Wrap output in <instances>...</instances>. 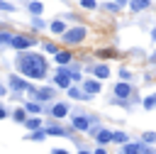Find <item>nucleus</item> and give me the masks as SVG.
Wrapping results in <instances>:
<instances>
[{"label":"nucleus","instance_id":"1","mask_svg":"<svg viewBox=\"0 0 156 154\" xmlns=\"http://www.w3.org/2000/svg\"><path fill=\"white\" fill-rule=\"evenodd\" d=\"M17 66H20V73L27 78H41L46 73V61L39 54H22L17 59Z\"/></svg>","mask_w":156,"mask_h":154},{"label":"nucleus","instance_id":"2","mask_svg":"<svg viewBox=\"0 0 156 154\" xmlns=\"http://www.w3.org/2000/svg\"><path fill=\"white\" fill-rule=\"evenodd\" d=\"M83 37H85V27H73V29L63 32V39H66L68 44H76V42H80Z\"/></svg>","mask_w":156,"mask_h":154},{"label":"nucleus","instance_id":"3","mask_svg":"<svg viewBox=\"0 0 156 154\" xmlns=\"http://www.w3.org/2000/svg\"><path fill=\"white\" fill-rule=\"evenodd\" d=\"M56 86H58V88H68V86H71V73H68V68H58V71H56Z\"/></svg>","mask_w":156,"mask_h":154},{"label":"nucleus","instance_id":"4","mask_svg":"<svg viewBox=\"0 0 156 154\" xmlns=\"http://www.w3.org/2000/svg\"><path fill=\"white\" fill-rule=\"evenodd\" d=\"M15 49H27V46H32L34 42L29 39V37H12V42H10Z\"/></svg>","mask_w":156,"mask_h":154},{"label":"nucleus","instance_id":"5","mask_svg":"<svg viewBox=\"0 0 156 154\" xmlns=\"http://www.w3.org/2000/svg\"><path fill=\"white\" fill-rule=\"evenodd\" d=\"M10 86L15 88V90H27V88H32L24 78H20V76H10Z\"/></svg>","mask_w":156,"mask_h":154},{"label":"nucleus","instance_id":"6","mask_svg":"<svg viewBox=\"0 0 156 154\" xmlns=\"http://www.w3.org/2000/svg\"><path fill=\"white\" fill-rule=\"evenodd\" d=\"M129 93H132V86H129V83H117V86H115V95H117V98H127Z\"/></svg>","mask_w":156,"mask_h":154},{"label":"nucleus","instance_id":"7","mask_svg":"<svg viewBox=\"0 0 156 154\" xmlns=\"http://www.w3.org/2000/svg\"><path fill=\"white\" fill-rule=\"evenodd\" d=\"M66 112H68V105H66V103H56V105L51 108V115H54V117H63Z\"/></svg>","mask_w":156,"mask_h":154},{"label":"nucleus","instance_id":"8","mask_svg":"<svg viewBox=\"0 0 156 154\" xmlns=\"http://www.w3.org/2000/svg\"><path fill=\"white\" fill-rule=\"evenodd\" d=\"M95 137H98V142H100V144H107L110 139H115V134H112V132H107V130H98V132H95Z\"/></svg>","mask_w":156,"mask_h":154},{"label":"nucleus","instance_id":"9","mask_svg":"<svg viewBox=\"0 0 156 154\" xmlns=\"http://www.w3.org/2000/svg\"><path fill=\"white\" fill-rule=\"evenodd\" d=\"M83 88H85V93H88V95L100 93V83H98V81H85V83H83Z\"/></svg>","mask_w":156,"mask_h":154},{"label":"nucleus","instance_id":"10","mask_svg":"<svg viewBox=\"0 0 156 154\" xmlns=\"http://www.w3.org/2000/svg\"><path fill=\"white\" fill-rule=\"evenodd\" d=\"M149 5H151V0H132V2H129V7H132L134 12H136V10H144V7H149Z\"/></svg>","mask_w":156,"mask_h":154},{"label":"nucleus","instance_id":"11","mask_svg":"<svg viewBox=\"0 0 156 154\" xmlns=\"http://www.w3.org/2000/svg\"><path fill=\"white\" fill-rule=\"evenodd\" d=\"M93 73H95L98 78H107V76H110V68L100 64V66H95V68H93Z\"/></svg>","mask_w":156,"mask_h":154},{"label":"nucleus","instance_id":"12","mask_svg":"<svg viewBox=\"0 0 156 154\" xmlns=\"http://www.w3.org/2000/svg\"><path fill=\"white\" fill-rule=\"evenodd\" d=\"M37 98H39V100H49V98H54V88H41V90H37Z\"/></svg>","mask_w":156,"mask_h":154},{"label":"nucleus","instance_id":"13","mask_svg":"<svg viewBox=\"0 0 156 154\" xmlns=\"http://www.w3.org/2000/svg\"><path fill=\"white\" fill-rule=\"evenodd\" d=\"M51 32H54V34H63V32H66V24H63L61 20H56V22H51Z\"/></svg>","mask_w":156,"mask_h":154},{"label":"nucleus","instance_id":"14","mask_svg":"<svg viewBox=\"0 0 156 154\" xmlns=\"http://www.w3.org/2000/svg\"><path fill=\"white\" fill-rule=\"evenodd\" d=\"M73 127H76V130H88V120L76 115V117H73Z\"/></svg>","mask_w":156,"mask_h":154},{"label":"nucleus","instance_id":"15","mask_svg":"<svg viewBox=\"0 0 156 154\" xmlns=\"http://www.w3.org/2000/svg\"><path fill=\"white\" fill-rule=\"evenodd\" d=\"M139 152H141V144H132V142L124 144V154H139Z\"/></svg>","mask_w":156,"mask_h":154},{"label":"nucleus","instance_id":"16","mask_svg":"<svg viewBox=\"0 0 156 154\" xmlns=\"http://www.w3.org/2000/svg\"><path fill=\"white\" fill-rule=\"evenodd\" d=\"M41 10H44L41 2H29V12H32V15H41Z\"/></svg>","mask_w":156,"mask_h":154},{"label":"nucleus","instance_id":"17","mask_svg":"<svg viewBox=\"0 0 156 154\" xmlns=\"http://www.w3.org/2000/svg\"><path fill=\"white\" fill-rule=\"evenodd\" d=\"M68 61H71V54H68V51L56 54V64H68Z\"/></svg>","mask_w":156,"mask_h":154},{"label":"nucleus","instance_id":"18","mask_svg":"<svg viewBox=\"0 0 156 154\" xmlns=\"http://www.w3.org/2000/svg\"><path fill=\"white\" fill-rule=\"evenodd\" d=\"M24 125H27L29 130H39V127H41V120H37V117H32V120H24Z\"/></svg>","mask_w":156,"mask_h":154},{"label":"nucleus","instance_id":"19","mask_svg":"<svg viewBox=\"0 0 156 154\" xmlns=\"http://www.w3.org/2000/svg\"><path fill=\"white\" fill-rule=\"evenodd\" d=\"M24 108H27L29 112H34V115H37V112H41V105H39V103H27Z\"/></svg>","mask_w":156,"mask_h":154},{"label":"nucleus","instance_id":"20","mask_svg":"<svg viewBox=\"0 0 156 154\" xmlns=\"http://www.w3.org/2000/svg\"><path fill=\"white\" fill-rule=\"evenodd\" d=\"M46 134H58V137H63L66 132H63L61 127H49V130H46Z\"/></svg>","mask_w":156,"mask_h":154},{"label":"nucleus","instance_id":"21","mask_svg":"<svg viewBox=\"0 0 156 154\" xmlns=\"http://www.w3.org/2000/svg\"><path fill=\"white\" fill-rule=\"evenodd\" d=\"M80 5H83V7H88V10L98 7V2H95V0H80Z\"/></svg>","mask_w":156,"mask_h":154},{"label":"nucleus","instance_id":"22","mask_svg":"<svg viewBox=\"0 0 156 154\" xmlns=\"http://www.w3.org/2000/svg\"><path fill=\"white\" fill-rule=\"evenodd\" d=\"M68 93H71V98H85V93H80L76 88H68Z\"/></svg>","mask_w":156,"mask_h":154},{"label":"nucleus","instance_id":"23","mask_svg":"<svg viewBox=\"0 0 156 154\" xmlns=\"http://www.w3.org/2000/svg\"><path fill=\"white\" fill-rule=\"evenodd\" d=\"M154 105H156V95H151V98L144 100V108H154Z\"/></svg>","mask_w":156,"mask_h":154},{"label":"nucleus","instance_id":"24","mask_svg":"<svg viewBox=\"0 0 156 154\" xmlns=\"http://www.w3.org/2000/svg\"><path fill=\"white\" fill-rule=\"evenodd\" d=\"M105 10H110V12H117V10H119V2H117V5H115V2H107V5H105Z\"/></svg>","mask_w":156,"mask_h":154},{"label":"nucleus","instance_id":"25","mask_svg":"<svg viewBox=\"0 0 156 154\" xmlns=\"http://www.w3.org/2000/svg\"><path fill=\"white\" fill-rule=\"evenodd\" d=\"M29 139H44V132H37V130H32V134H29Z\"/></svg>","mask_w":156,"mask_h":154},{"label":"nucleus","instance_id":"26","mask_svg":"<svg viewBox=\"0 0 156 154\" xmlns=\"http://www.w3.org/2000/svg\"><path fill=\"white\" fill-rule=\"evenodd\" d=\"M115 142H127V134L124 132H115Z\"/></svg>","mask_w":156,"mask_h":154},{"label":"nucleus","instance_id":"27","mask_svg":"<svg viewBox=\"0 0 156 154\" xmlns=\"http://www.w3.org/2000/svg\"><path fill=\"white\" fill-rule=\"evenodd\" d=\"M0 10H5V12H12V10H15V7H12V5H10V2H2V0H0Z\"/></svg>","mask_w":156,"mask_h":154},{"label":"nucleus","instance_id":"28","mask_svg":"<svg viewBox=\"0 0 156 154\" xmlns=\"http://www.w3.org/2000/svg\"><path fill=\"white\" fill-rule=\"evenodd\" d=\"M15 120H17V122H24V110H17V112H15Z\"/></svg>","mask_w":156,"mask_h":154},{"label":"nucleus","instance_id":"29","mask_svg":"<svg viewBox=\"0 0 156 154\" xmlns=\"http://www.w3.org/2000/svg\"><path fill=\"white\" fill-rule=\"evenodd\" d=\"M154 139H156V132H146L144 134V142H154Z\"/></svg>","mask_w":156,"mask_h":154},{"label":"nucleus","instance_id":"30","mask_svg":"<svg viewBox=\"0 0 156 154\" xmlns=\"http://www.w3.org/2000/svg\"><path fill=\"white\" fill-rule=\"evenodd\" d=\"M44 49H46V51H49V54H58V49H56V46H54V44H46V46H44Z\"/></svg>","mask_w":156,"mask_h":154},{"label":"nucleus","instance_id":"31","mask_svg":"<svg viewBox=\"0 0 156 154\" xmlns=\"http://www.w3.org/2000/svg\"><path fill=\"white\" fill-rule=\"evenodd\" d=\"M2 42H12V37L5 34V32H0V44H2Z\"/></svg>","mask_w":156,"mask_h":154},{"label":"nucleus","instance_id":"32","mask_svg":"<svg viewBox=\"0 0 156 154\" xmlns=\"http://www.w3.org/2000/svg\"><path fill=\"white\" fill-rule=\"evenodd\" d=\"M68 73H71V78H73V81H80V71H68Z\"/></svg>","mask_w":156,"mask_h":154},{"label":"nucleus","instance_id":"33","mask_svg":"<svg viewBox=\"0 0 156 154\" xmlns=\"http://www.w3.org/2000/svg\"><path fill=\"white\" fill-rule=\"evenodd\" d=\"M139 154H154V152H151V149H146V147L141 144V152H139Z\"/></svg>","mask_w":156,"mask_h":154},{"label":"nucleus","instance_id":"34","mask_svg":"<svg viewBox=\"0 0 156 154\" xmlns=\"http://www.w3.org/2000/svg\"><path fill=\"white\" fill-rule=\"evenodd\" d=\"M54 154H68V152H63V149H54Z\"/></svg>","mask_w":156,"mask_h":154},{"label":"nucleus","instance_id":"35","mask_svg":"<svg viewBox=\"0 0 156 154\" xmlns=\"http://www.w3.org/2000/svg\"><path fill=\"white\" fill-rule=\"evenodd\" d=\"M5 93H7V90H5V88H2V83H0V95H5Z\"/></svg>","mask_w":156,"mask_h":154},{"label":"nucleus","instance_id":"36","mask_svg":"<svg viewBox=\"0 0 156 154\" xmlns=\"http://www.w3.org/2000/svg\"><path fill=\"white\" fill-rule=\"evenodd\" d=\"M5 115H7V112H5V110H2V108H0V120H2V117H5Z\"/></svg>","mask_w":156,"mask_h":154},{"label":"nucleus","instance_id":"37","mask_svg":"<svg viewBox=\"0 0 156 154\" xmlns=\"http://www.w3.org/2000/svg\"><path fill=\"white\" fill-rule=\"evenodd\" d=\"M95 154H105V149H102V147H100V149H98V152H95Z\"/></svg>","mask_w":156,"mask_h":154},{"label":"nucleus","instance_id":"38","mask_svg":"<svg viewBox=\"0 0 156 154\" xmlns=\"http://www.w3.org/2000/svg\"><path fill=\"white\" fill-rule=\"evenodd\" d=\"M117 2H127V0H117Z\"/></svg>","mask_w":156,"mask_h":154},{"label":"nucleus","instance_id":"39","mask_svg":"<svg viewBox=\"0 0 156 154\" xmlns=\"http://www.w3.org/2000/svg\"><path fill=\"white\" fill-rule=\"evenodd\" d=\"M80 154H88V152H80Z\"/></svg>","mask_w":156,"mask_h":154}]
</instances>
